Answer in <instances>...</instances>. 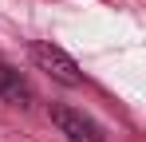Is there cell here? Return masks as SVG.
I'll use <instances>...</instances> for the list:
<instances>
[{
	"instance_id": "6da1fadb",
	"label": "cell",
	"mask_w": 146,
	"mask_h": 142,
	"mask_svg": "<svg viewBox=\"0 0 146 142\" xmlns=\"http://www.w3.org/2000/svg\"><path fill=\"white\" fill-rule=\"evenodd\" d=\"M28 51H32V63H36L40 71H48L55 83H63V87H79V83H83V71H79V63H75V59L63 51V47L48 44V40H36Z\"/></svg>"
},
{
	"instance_id": "7a4b0ae2",
	"label": "cell",
	"mask_w": 146,
	"mask_h": 142,
	"mask_svg": "<svg viewBox=\"0 0 146 142\" xmlns=\"http://www.w3.org/2000/svg\"><path fill=\"white\" fill-rule=\"evenodd\" d=\"M51 122L59 126V134L67 142H103V126L91 122L83 111H71V107H51Z\"/></svg>"
},
{
	"instance_id": "3957f363",
	"label": "cell",
	"mask_w": 146,
	"mask_h": 142,
	"mask_svg": "<svg viewBox=\"0 0 146 142\" xmlns=\"http://www.w3.org/2000/svg\"><path fill=\"white\" fill-rule=\"evenodd\" d=\"M0 99L4 103H16V107H28L32 103V91H28V83L20 79V71L4 67V63H0Z\"/></svg>"
}]
</instances>
